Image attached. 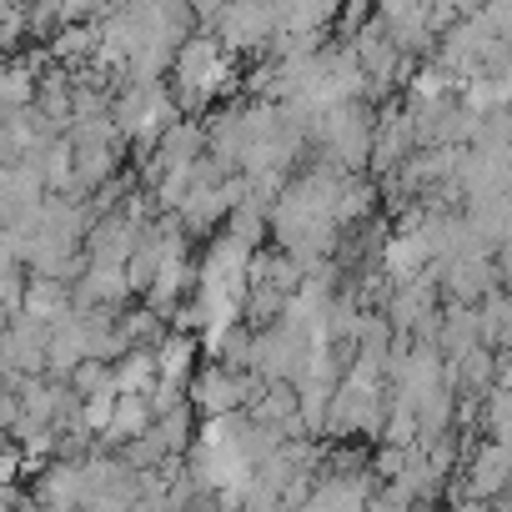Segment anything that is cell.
<instances>
[{
    "instance_id": "obj_9",
    "label": "cell",
    "mask_w": 512,
    "mask_h": 512,
    "mask_svg": "<svg viewBox=\"0 0 512 512\" xmlns=\"http://www.w3.org/2000/svg\"><path fill=\"white\" fill-rule=\"evenodd\" d=\"M507 482H512V447L492 437L467 457V492L472 497H497Z\"/></svg>"
},
{
    "instance_id": "obj_8",
    "label": "cell",
    "mask_w": 512,
    "mask_h": 512,
    "mask_svg": "<svg viewBox=\"0 0 512 512\" xmlns=\"http://www.w3.org/2000/svg\"><path fill=\"white\" fill-rule=\"evenodd\" d=\"M417 146H422V136H417V116H412L407 106H392V111L377 121V131H372V161H367V166H377V171H397L407 156H417Z\"/></svg>"
},
{
    "instance_id": "obj_10",
    "label": "cell",
    "mask_w": 512,
    "mask_h": 512,
    "mask_svg": "<svg viewBox=\"0 0 512 512\" xmlns=\"http://www.w3.org/2000/svg\"><path fill=\"white\" fill-rule=\"evenodd\" d=\"M342 6L347 0H277L282 31H297V36H322L342 16Z\"/></svg>"
},
{
    "instance_id": "obj_13",
    "label": "cell",
    "mask_w": 512,
    "mask_h": 512,
    "mask_svg": "<svg viewBox=\"0 0 512 512\" xmlns=\"http://www.w3.org/2000/svg\"><path fill=\"white\" fill-rule=\"evenodd\" d=\"M156 377H176V382L191 387V377H196V342L181 337V332L161 337V347H156Z\"/></svg>"
},
{
    "instance_id": "obj_15",
    "label": "cell",
    "mask_w": 512,
    "mask_h": 512,
    "mask_svg": "<svg viewBox=\"0 0 512 512\" xmlns=\"http://www.w3.org/2000/svg\"><path fill=\"white\" fill-rule=\"evenodd\" d=\"M487 427H492L497 442L512 447V387H492V397H487Z\"/></svg>"
},
{
    "instance_id": "obj_4",
    "label": "cell",
    "mask_w": 512,
    "mask_h": 512,
    "mask_svg": "<svg viewBox=\"0 0 512 512\" xmlns=\"http://www.w3.org/2000/svg\"><path fill=\"white\" fill-rule=\"evenodd\" d=\"M211 26H216L211 36L226 51H272L282 31V11H277V0H231Z\"/></svg>"
},
{
    "instance_id": "obj_5",
    "label": "cell",
    "mask_w": 512,
    "mask_h": 512,
    "mask_svg": "<svg viewBox=\"0 0 512 512\" xmlns=\"http://www.w3.org/2000/svg\"><path fill=\"white\" fill-rule=\"evenodd\" d=\"M267 382H256V372H236V367H206L191 377V407L206 412V417H231L241 407L256 402V392H262Z\"/></svg>"
},
{
    "instance_id": "obj_14",
    "label": "cell",
    "mask_w": 512,
    "mask_h": 512,
    "mask_svg": "<svg viewBox=\"0 0 512 512\" xmlns=\"http://www.w3.org/2000/svg\"><path fill=\"white\" fill-rule=\"evenodd\" d=\"M111 387L146 397V392L156 387V352H126V357L111 367Z\"/></svg>"
},
{
    "instance_id": "obj_7",
    "label": "cell",
    "mask_w": 512,
    "mask_h": 512,
    "mask_svg": "<svg viewBox=\"0 0 512 512\" xmlns=\"http://www.w3.org/2000/svg\"><path fill=\"white\" fill-rule=\"evenodd\" d=\"M377 26L402 56L432 51V36H437V16L427 0H377Z\"/></svg>"
},
{
    "instance_id": "obj_6",
    "label": "cell",
    "mask_w": 512,
    "mask_h": 512,
    "mask_svg": "<svg viewBox=\"0 0 512 512\" xmlns=\"http://www.w3.org/2000/svg\"><path fill=\"white\" fill-rule=\"evenodd\" d=\"M352 56H357V66H362V81H367V91H392L402 76H407V66H412V56H402L392 41H387V31L377 26V16L352 36Z\"/></svg>"
},
{
    "instance_id": "obj_3",
    "label": "cell",
    "mask_w": 512,
    "mask_h": 512,
    "mask_svg": "<svg viewBox=\"0 0 512 512\" xmlns=\"http://www.w3.org/2000/svg\"><path fill=\"white\" fill-rule=\"evenodd\" d=\"M111 121L121 126V136L156 141L176 121V96H166L161 81H126L121 96L111 101Z\"/></svg>"
},
{
    "instance_id": "obj_11",
    "label": "cell",
    "mask_w": 512,
    "mask_h": 512,
    "mask_svg": "<svg viewBox=\"0 0 512 512\" xmlns=\"http://www.w3.org/2000/svg\"><path fill=\"white\" fill-rule=\"evenodd\" d=\"M156 422V412H151V397H136V392H116V407H111V422H106V437L111 442H136L146 427Z\"/></svg>"
},
{
    "instance_id": "obj_12",
    "label": "cell",
    "mask_w": 512,
    "mask_h": 512,
    "mask_svg": "<svg viewBox=\"0 0 512 512\" xmlns=\"http://www.w3.org/2000/svg\"><path fill=\"white\" fill-rule=\"evenodd\" d=\"M41 96V76L31 61H11V66H0V116H11V111H31Z\"/></svg>"
},
{
    "instance_id": "obj_1",
    "label": "cell",
    "mask_w": 512,
    "mask_h": 512,
    "mask_svg": "<svg viewBox=\"0 0 512 512\" xmlns=\"http://www.w3.org/2000/svg\"><path fill=\"white\" fill-rule=\"evenodd\" d=\"M171 81L186 111H206L231 86V51L216 36H186L171 56Z\"/></svg>"
},
{
    "instance_id": "obj_2",
    "label": "cell",
    "mask_w": 512,
    "mask_h": 512,
    "mask_svg": "<svg viewBox=\"0 0 512 512\" xmlns=\"http://www.w3.org/2000/svg\"><path fill=\"white\" fill-rule=\"evenodd\" d=\"M372 131H377V121L367 116L362 101H342V106H327L312 116V136L327 151V166H337V171H357L372 161Z\"/></svg>"
},
{
    "instance_id": "obj_16",
    "label": "cell",
    "mask_w": 512,
    "mask_h": 512,
    "mask_svg": "<svg viewBox=\"0 0 512 512\" xmlns=\"http://www.w3.org/2000/svg\"><path fill=\"white\" fill-rule=\"evenodd\" d=\"M427 6H432L437 26H457V21H467V16L482 11V0H427Z\"/></svg>"
},
{
    "instance_id": "obj_17",
    "label": "cell",
    "mask_w": 512,
    "mask_h": 512,
    "mask_svg": "<svg viewBox=\"0 0 512 512\" xmlns=\"http://www.w3.org/2000/svg\"><path fill=\"white\" fill-rule=\"evenodd\" d=\"M452 512H492V507H487V497H462Z\"/></svg>"
}]
</instances>
